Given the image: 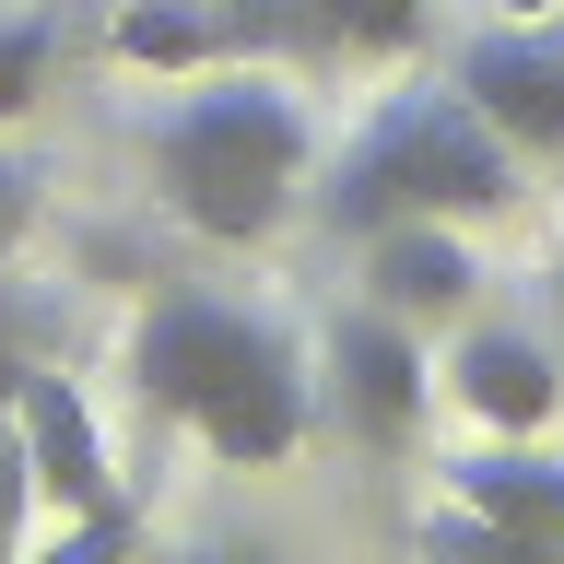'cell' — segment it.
Segmentation results:
<instances>
[{"label": "cell", "instance_id": "obj_14", "mask_svg": "<svg viewBox=\"0 0 564 564\" xmlns=\"http://www.w3.org/2000/svg\"><path fill=\"white\" fill-rule=\"evenodd\" d=\"M24 506H35V470H24V435L0 423V541L24 529Z\"/></svg>", "mask_w": 564, "mask_h": 564}, {"label": "cell", "instance_id": "obj_17", "mask_svg": "<svg viewBox=\"0 0 564 564\" xmlns=\"http://www.w3.org/2000/svg\"><path fill=\"white\" fill-rule=\"evenodd\" d=\"M541 294H553V317H564V247H553V282H541Z\"/></svg>", "mask_w": 564, "mask_h": 564}, {"label": "cell", "instance_id": "obj_13", "mask_svg": "<svg viewBox=\"0 0 564 564\" xmlns=\"http://www.w3.org/2000/svg\"><path fill=\"white\" fill-rule=\"evenodd\" d=\"M212 12L236 24L247 59H271V47H306V35H317V0H212Z\"/></svg>", "mask_w": 564, "mask_h": 564}, {"label": "cell", "instance_id": "obj_8", "mask_svg": "<svg viewBox=\"0 0 564 564\" xmlns=\"http://www.w3.org/2000/svg\"><path fill=\"white\" fill-rule=\"evenodd\" d=\"M447 400L482 435H541V423L564 412V352L553 341H529V329H458V352H447Z\"/></svg>", "mask_w": 564, "mask_h": 564}, {"label": "cell", "instance_id": "obj_10", "mask_svg": "<svg viewBox=\"0 0 564 564\" xmlns=\"http://www.w3.org/2000/svg\"><path fill=\"white\" fill-rule=\"evenodd\" d=\"M106 47H118L130 70H224V59H247L236 24H224L212 0H130Z\"/></svg>", "mask_w": 564, "mask_h": 564}, {"label": "cell", "instance_id": "obj_3", "mask_svg": "<svg viewBox=\"0 0 564 564\" xmlns=\"http://www.w3.org/2000/svg\"><path fill=\"white\" fill-rule=\"evenodd\" d=\"M518 212V153L482 130V106L458 95H388L341 141V165L317 176V224L329 236H377V224H494Z\"/></svg>", "mask_w": 564, "mask_h": 564}, {"label": "cell", "instance_id": "obj_12", "mask_svg": "<svg viewBox=\"0 0 564 564\" xmlns=\"http://www.w3.org/2000/svg\"><path fill=\"white\" fill-rule=\"evenodd\" d=\"M47 47H59V35H47V12H0V130L47 95Z\"/></svg>", "mask_w": 564, "mask_h": 564}, {"label": "cell", "instance_id": "obj_16", "mask_svg": "<svg viewBox=\"0 0 564 564\" xmlns=\"http://www.w3.org/2000/svg\"><path fill=\"white\" fill-rule=\"evenodd\" d=\"M12 377H24V352H12V317H0V423H12Z\"/></svg>", "mask_w": 564, "mask_h": 564}, {"label": "cell", "instance_id": "obj_7", "mask_svg": "<svg viewBox=\"0 0 564 564\" xmlns=\"http://www.w3.org/2000/svg\"><path fill=\"white\" fill-rule=\"evenodd\" d=\"M435 541H482V553H553L564 541V458L529 435H494L447 470V518Z\"/></svg>", "mask_w": 564, "mask_h": 564}, {"label": "cell", "instance_id": "obj_9", "mask_svg": "<svg viewBox=\"0 0 564 564\" xmlns=\"http://www.w3.org/2000/svg\"><path fill=\"white\" fill-rule=\"evenodd\" d=\"M365 247V306L412 317V329H435V317H470V282H482V259H470V236L458 224H377Z\"/></svg>", "mask_w": 564, "mask_h": 564}, {"label": "cell", "instance_id": "obj_4", "mask_svg": "<svg viewBox=\"0 0 564 564\" xmlns=\"http://www.w3.org/2000/svg\"><path fill=\"white\" fill-rule=\"evenodd\" d=\"M12 435H24V470H35V494H47V506H70V553H118V541H130V506H118V470H106V435H95V412H83V388L70 377H47V365H24V377H12Z\"/></svg>", "mask_w": 564, "mask_h": 564}, {"label": "cell", "instance_id": "obj_1", "mask_svg": "<svg viewBox=\"0 0 564 564\" xmlns=\"http://www.w3.org/2000/svg\"><path fill=\"white\" fill-rule=\"evenodd\" d=\"M130 377H141V400L165 423H200V447L236 458V470L294 458L306 400H317L294 341H282L271 317H247L236 294H153L141 329H130Z\"/></svg>", "mask_w": 564, "mask_h": 564}, {"label": "cell", "instance_id": "obj_18", "mask_svg": "<svg viewBox=\"0 0 564 564\" xmlns=\"http://www.w3.org/2000/svg\"><path fill=\"white\" fill-rule=\"evenodd\" d=\"M494 12H564V0H494Z\"/></svg>", "mask_w": 564, "mask_h": 564}, {"label": "cell", "instance_id": "obj_11", "mask_svg": "<svg viewBox=\"0 0 564 564\" xmlns=\"http://www.w3.org/2000/svg\"><path fill=\"white\" fill-rule=\"evenodd\" d=\"M317 35L400 59V47H423V35H435V0H317Z\"/></svg>", "mask_w": 564, "mask_h": 564}, {"label": "cell", "instance_id": "obj_5", "mask_svg": "<svg viewBox=\"0 0 564 564\" xmlns=\"http://www.w3.org/2000/svg\"><path fill=\"white\" fill-rule=\"evenodd\" d=\"M447 83L482 106V130L518 165H564V24L553 12H506L494 35H470Z\"/></svg>", "mask_w": 564, "mask_h": 564}, {"label": "cell", "instance_id": "obj_6", "mask_svg": "<svg viewBox=\"0 0 564 564\" xmlns=\"http://www.w3.org/2000/svg\"><path fill=\"white\" fill-rule=\"evenodd\" d=\"M317 388H329V412H341L352 447H400V435L423 423V400H435L412 317H388V306H341V317H329V341H317Z\"/></svg>", "mask_w": 564, "mask_h": 564}, {"label": "cell", "instance_id": "obj_15", "mask_svg": "<svg viewBox=\"0 0 564 564\" xmlns=\"http://www.w3.org/2000/svg\"><path fill=\"white\" fill-rule=\"evenodd\" d=\"M35 224V176L24 165H0V259H12V236Z\"/></svg>", "mask_w": 564, "mask_h": 564}, {"label": "cell", "instance_id": "obj_2", "mask_svg": "<svg viewBox=\"0 0 564 564\" xmlns=\"http://www.w3.org/2000/svg\"><path fill=\"white\" fill-rule=\"evenodd\" d=\"M141 153L176 224H200L212 247H259L306 188V106L259 70H212V83L188 70V95L141 130Z\"/></svg>", "mask_w": 564, "mask_h": 564}]
</instances>
